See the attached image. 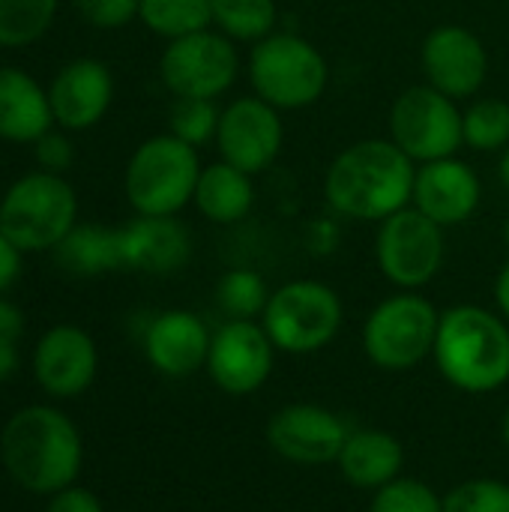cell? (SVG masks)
I'll return each instance as SVG.
<instances>
[{
  "instance_id": "obj_35",
  "label": "cell",
  "mask_w": 509,
  "mask_h": 512,
  "mask_svg": "<svg viewBox=\"0 0 509 512\" xmlns=\"http://www.w3.org/2000/svg\"><path fill=\"white\" fill-rule=\"evenodd\" d=\"M48 512H105V510H102V504H99V498H96L93 492L69 486V489H63V492H57V495L51 498Z\"/></svg>"
},
{
  "instance_id": "obj_37",
  "label": "cell",
  "mask_w": 509,
  "mask_h": 512,
  "mask_svg": "<svg viewBox=\"0 0 509 512\" xmlns=\"http://www.w3.org/2000/svg\"><path fill=\"white\" fill-rule=\"evenodd\" d=\"M21 333H24V315H21V309L15 303H9V300L0 297V339L18 342Z\"/></svg>"
},
{
  "instance_id": "obj_11",
  "label": "cell",
  "mask_w": 509,
  "mask_h": 512,
  "mask_svg": "<svg viewBox=\"0 0 509 512\" xmlns=\"http://www.w3.org/2000/svg\"><path fill=\"white\" fill-rule=\"evenodd\" d=\"M240 72V54L234 39L219 30H198L180 39H168L159 57V75L174 96L186 99H216L222 96Z\"/></svg>"
},
{
  "instance_id": "obj_15",
  "label": "cell",
  "mask_w": 509,
  "mask_h": 512,
  "mask_svg": "<svg viewBox=\"0 0 509 512\" xmlns=\"http://www.w3.org/2000/svg\"><path fill=\"white\" fill-rule=\"evenodd\" d=\"M423 72L426 84L450 99L474 96L489 75V54L483 39L462 24H441L423 42Z\"/></svg>"
},
{
  "instance_id": "obj_42",
  "label": "cell",
  "mask_w": 509,
  "mask_h": 512,
  "mask_svg": "<svg viewBox=\"0 0 509 512\" xmlns=\"http://www.w3.org/2000/svg\"><path fill=\"white\" fill-rule=\"evenodd\" d=\"M504 243H507V246H509V219H507V222H504Z\"/></svg>"
},
{
  "instance_id": "obj_2",
  "label": "cell",
  "mask_w": 509,
  "mask_h": 512,
  "mask_svg": "<svg viewBox=\"0 0 509 512\" xmlns=\"http://www.w3.org/2000/svg\"><path fill=\"white\" fill-rule=\"evenodd\" d=\"M435 366L462 393H495L509 381V324L501 312L474 303L441 312Z\"/></svg>"
},
{
  "instance_id": "obj_8",
  "label": "cell",
  "mask_w": 509,
  "mask_h": 512,
  "mask_svg": "<svg viewBox=\"0 0 509 512\" xmlns=\"http://www.w3.org/2000/svg\"><path fill=\"white\" fill-rule=\"evenodd\" d=\"M441 312L417 291L381 300L363 324L366 357L387 372H408L435 351Z\"/></svg>"
},
{
  "instance_id": "obj_5",
  "label": "cell",
  "mask_w": 509,
  "mask_h": 512,
  "mask_svg": "<svg viewBox=\"0 0 509 512\" xmlns=\"http://www.w3.org/2000/svg\"><path fill=\"white\" fill-rule=\"evenodd\" d=\"M198 177V150L165 132L135 147L123 174V189L138 216H177L195 198Z\"/></svg>"
},
{
  "instance_id": "obj_1",
  "label": "cell",
  "mask_w": 509,
  "mask_h": 512,
  "mask_svg": "<svg viewBox=\"0 0 509 512\" xmlns=\"http://www.w3.org/2000/svg\"><path fill=\"white\" fill-rule=\"evenodd\" d=\"M417 162L408 159L393 141L366 138L345 147L324 177L330 207L348 219L384 222L387 216L411 207Z\"/></svg>"
},
{
  "instance_id": "obj_13",
  "label": "cell",
  "mask_w": 509,
  "mask_h": 512,
  "mask_svg": "<svg viewBox=\"0 0 509 512\" xmlns=\"http://www.w3.org/2000/svg\"><path fill=\"white\" fill-rule=\"evenodd\" d=\"M273 363L276 345L270 342L261 321H225L210 339L204 369L222 393L249 396L267 384Z\"/></svg>"
},
{
  "instance_id": "obj_28",
  "label": "cell",
  "mask_w": 509,
  "mask_h": 512,
  "mask_svg": "<svg viewBox=\"0 0 509 512\" xmlns=\"http://www.w3.org/2000/svg\"><path fill=\"white\" fill-rule=\"evenodd\" d=\"M273 291H267V282L261 273L249 267L228 270L216 285V303L228 315V321H255L264 315L267 300Z\"/></svg>"
},
{
  "instance_id": "obj_18",
  "label": "cell",
  "mask_w": 509,
  "mask_h": 512,
  "mask_svg": "<svg viewBox=\"0 0 509 512\" xmlns=\"http://www.w3.org/2000/svg\"><path fill=\"white\" fill-rule=\"evenodd\" d=\"M96 369H99L96 342L90 339L87 330L72 324L51 327L39 339L33 354L36 381L42 384V390L60 399H72L84 393L93 384Z\"/></svg>"
},
{
  "instance_id": "obj_22",
  "label": "cell",
  "mask_w": 509,
  "mask_h": 512,
  "mask_svg": "<svg viewBox=\"0 0 509 512\" xmlns=\"http://www.w3.org/2000/svg\"><path fill=\"white\" fill-rule=\"evenodd\" d=\"M339 474L360 492H378L381 486L402 477L405 447L393 432L384 429H351L339 459Z\"/></svg>"
},
{
  "instance_id": "obj_41",
  "label": "cell",
  "mask_w": 509,
  "mask_h": 512,
  "mask_svg": "<svg viewBox=\"0 0 509 512\" xmlns=\"http://www.w3.org/2000/svg\"><path fill=\"white\" fill-rule=\"evenodd\" d=\"M501 438H504V444H507L509 450V408L504 411V420H501Z\"/></svg>"
},
{
  "instance_id": "obj_23",
  "label": "cell",
  "mask_w": 509,
  "mask_h": 512,
  "mask_svg": "<svg viewBox=\"0 0 509 512\" xmlns=\"http://www.w3.org/2000/svg\"><path fill=\"white\" fill-rule=\"evenodd\" d=\"M54 264L72 276H102L123 270L120 228H105L93 222H78L54 249Z\"/></svg>"
},
{
  "instance_id": "obj_12",
  "label": "cell",
  "mask_w": 509,
  "mask_h": 512,
  "mask_svg": "<svg viewBox=\"0 0 509 512\" xmlns=\"http://www.w3.org/2000/svg\"><path fill=\"white\" fill-rule=\"evenodd\" d=\"M264 435L279 459L291 465L315 468V465H336L351 435V426L324 405L294 402L279 408L267 420Z\"/></svg>"
},
{
  "instance_id": "obj_4",
  "label": "cell",
  "mask_w": 509,
  "mask_h": 512,
  "mask_svg": "<svg viewBox=\"0 0 509 512\" xmlns=\"http://www.w3.org/2000/svg\"><path fill=\"white\" fill-rule=\"evenodd\" d=\"M78 225V195L63 174H21L0 198V231L21 252H51Z\"/></svg>"
},
{
  "instance_id": "obj_20",
  "label": "cell",
  "mask_w": 509,
  "mask_h": 512,
  "mask_svg": "<svg viewBox=\"0 0 509 512\" xmlns=\"http://www.w3.org/2000/svg\"><path fill=\"white\" fill-rule=\"evenodd\" d=\"M123 270L168 276L189 264L192 237L177 216H135L120 228Z\"/></svg>"
},
{
  "instance_id": "obj_24",
  "label": "cell",
  "mask_w": 509,
  "mask_h": 512,
  "mask_svg": "<svg viewBox=\"0 0 509 512\" xmlns=\"http://www.w3.org/2000/svg\"><path fill=\"white\" fill-rule=\"evenodd\" d=\"M192 201L204 219H210L216 225H234L243 216H249V210L255 204L252 174L219 159V162L201 168Z\"/></svg>"
},
{
  "instance_id": "obj_40",
  "label": "cell",
  "mask_w": 509,
  "mask_h": 512,
  "mask_svg": "<svg viewBox=\"0 0 509 512\" xmlns=\"http://www.w3.org/2000/svg\"><path fill=\"white\" fill-rule=\"evenodd\" d=\"M501 183L509 189V147L507 153H504V159H501Z\"/></svg>"
},
{
  "instance_id": "obj_27",
  "label": "cell",
  "mask_w": 509,
  "mask_h": 512,
  "mask_svg": "<svg viewBox=\"0 0 509 512\" xmlns=\"http://www.w3.org/2000/svg\"><path fill=\"white\" fill-rule=\"evenodd\" d=\"M57 0H0V45L27 48L54 24Z\"/></svg>"
},
{
  "instance_id": "obj_38",
  "label": "cell",
  "mask_w": 509,
  "mask_h": 512,
  "mask_svg": "<svg viewBox=\"0 0 509 512\" xmlns=\"http://www.w3.org/2000/svg\"><path fill=\"white\" fill-rule=\"evenodd\" d=\"M495 306L509 321V261L501 267V273L495 279Z\"/></svg>"
},
{
  "instance_id": "obj_39",
  "label": "cell",
  "mask_w": 509,
  "mask_h": 512,
  "mask_svg": "<svg viewBox=\"0 0 509 512\" xmlns=\"http://www.w3.org/2000/svg\"><path fill=\"white\" fill-rule=\"evenodd\" d=\"M15 345H18V342L0 339V381L9 378V375L15 372V366H18V348H15Z\"/></svg>"
},
{
  "instance_id": "obj_19",
  "label": "cell",
  "mask_w": 509,
  "mask_h": 512,
  "mask_svg": "<svg viewBox=\"0 0 509 512\" xmlns=\"http://www.w3.org/2000/svg\"><path fill=\"white\" fill-rule=\"evenodd\" d=\"M213 333L186 309H168L150 318L144 330V354L150 366L165 378H189L207 366Z\"/></svg>"
},
{
  "instance_id": "obj_29",
  "label": "cell",
  "mask_w": 509,
  "mask_h": 512,
  "mask_svg": "<svg viewBox=\"0 0 509 512\" xmlns=\"http://www.w3.org/2000/svg\"><path fill=\"white\" fill-rule=\"evenodd\" d=\"M465 144L471 150H501L509 144V105L504 99H477L462 114Z\"/></svg>"
},
{
  "instance_id": "obj_21",
  "label": "cell",
  "mask_w": 509,
  "mask_h": 512,
  "mask_svg": "<svg viewBox=\"0 0 509 512\" xmlns=\"http://www.w3.org/2000/svg\"><path fill=\"white\" fill-rule=\"evenodd\" d=\"M54 129L48 87L18 66H0V138L12 144H36Z\"/></svg>"
},
{
  "instance_id": "obj_32",
  "label": "cell",
  "mask_w": 509,
  "mask_h": 512,
  "mask_svg": "<svg viewBox=\"0 0 509 512\" xmlns=\"http://www.w3.org/2000/svg\"><path fill=\"white\" fill-rule=\"evenodd\" d=\"M444 512H509V483L495 477L465 480L444 495Z\"/></svg>"
},
{
  "instance_id": "obj_34",
  "label": "cell",
  "mask_w": 509,
  "mask_h": 512,
  "mask_svg": "<svg viewBox=\"0 0 509 512\" xmlns=\"http://www.w3.org/2000/svg\"><path fill=\"white\" fill-rule=\"evenodd\" d=\"M33 156L39 171H51V174H66L75 162V147L69 141L66 132H45L36 144H33Z\"/></svg>"
},
{
  "instance_id": "obj_26",
  "label": "cell",
  "mask_w": 509,
  "mask_h": 512,
  "mask_svg": "<svg viewBox=\"0 0 509 512\" xmlns=\"http://www.w3.org/2000/svg\"><path fill=\"white\" fill-rule=\"evenodd\" d=\"M276 0H213V24L228 39L261 42L276 27Z\"/></svg>"
},
{
  "instance_id": "obj_16",
  "label": "cell",
  "mask_w": 509,
  "mask_h": 512,
  "mask_svg": "<svg viewBox=\"0 0 509 512\" xmlns=\"http://www.w3.org/2000/svg\"><path fill=\"white\" fill-rule=\"evenodd\" d=\"M54 126L63 132L93 129L114 102V75L96 57H75L48 84Z\"/></svg>"
},
{
  "instance_id": "obj_17",
  "label": "cell",
  "mask_w": 509,
  "mask_h": 512,
  "mask_svg": "<svg viewBox=\"0 0 509 512\" xmlns=\"http://www.w3.org/2000/svg\"><path fill=\"white\" fill-rule=\"evenodd\" d=\"M480 198H483V189H480L477 171L456 156L435 159L417 168L411 207H417L423 216H429L441 228L468 222L477 213Z\"/></svg>"
},
{
  "instance_id": "obj_9",
  "label": "cell",
  "mask_w": 509,
  "mask_h": 512,
  "mask_svg": "<svg viewBox=\"0 0 509 512\" xmlns=\"http://www.w3.org/2000/svg\"><path fill=\"white\" fill-rule=\"evenodd\" d=\"M390 141L420 165L456 156V150L465 144L462 111L456 99L444 96L432 84L408 87L393 102Z\"/></svg>"
},
{
  "instance_id": "obj_6",
  "label": "cell",
  "mask_w": 509,
  "mask_h": 512,
  "mask_svg": "<svg viewBox=\"0 0 509 512\" xmlns=\"http://www.w3.org/2000/svg\"><path fill=\"white\" fill-rule=\"evenodd\" d=\"M330 69L324 54L297 33H270L249 54V81L258 99L297 111L321 99Z\"/></svg>"
},
{
  "instance_id": "obj_33",
  "label": "cell",
  "mask_w": 509,
  "mask_h": 512,
  "mask_svg": "<svg viewBox=\"0 0 509 512\" xmlns=\"http://www.w3.org/2000/svg\"><path fill=\"white\" fill-rule=\"evenodd\" d=\"M78 15L99 30H120L138 18L141 0H72Z\"/></svg>"
},
{
  "instance_id": "obj_3",
  "label": "cell",
  "mask_w": 509,
  "mask_h": 512,
  "mask_svg": "<svg viewBox=\"0 0 509 512\" xmlns=\"http://www.w3.org/2000/svg\"><path fill=\"white\" fill-rule=\"evenodd\" d=\"M3 462L18 486L36 495L69 489L81 468V435L54 408L33 405L18 411L3 429Z\"/></svg>"
},
{
  "instance_id": "obj_30",
  "label": "cell",
  "mask_w": 509,
  "mask_h": 512,
  "mask_svg": "<svg viewBox=\"0 0 509 512\" xmlns=\"http://www.w3.org/2000/svg\"><path fill=\"white\" fill-rule=\"evenodd\" d=\"M219 117H222V111L216 108V99L177 96V102L171 105V114H168V132L198 150V147L216 141Z\"/></svg>"
},
{
  "instance_id": "obj_36",
  "label": "cell",
  "mask_w": 509,
  "mask_h": 512,
  "mask_svg": "<svg viewBox=\"0 0 509 512\" xmlns=\"http://www.w3.org/2000/svg\"><path fill=\"white\" fill-rule=\"evenodd\" d=\"M21 249L0 231V294H6L21 276Z\"/></svg>"
},
{
  "instance_id": "obj_25",
  "label": "cell",
  "mask_w": 509,
  "mask_h": 512,
  "mask_svg": "<svg viewBox=\"0 0 509 512\" xmlns=\"http://www.w3.org/2000/svg\"><path fill=\"white\" fill-rule=\"evenodd\" d=\"M138 18L165 39H180L213 24V0H141Z\"/></svg>"
},
{
  "instance_id": "obj_7",
  "label": "cell",
  "mask_w": 509,
  "mask_h": 512,
  "mask_svg": "<svg viewBox=\"0 0 509 512\" xmlns=\"http://www.w3.org/2000/svg\"><path fill=\"white\" fill-rule=\"evenodd\" d=\"M345 321L339 294L315 279H294L276 288L261 315V327L282 354L306 357L327 348Z\"/></svg>"
},
{
  "instance_id": "obj_31",
  "label": "cell",
  "mask_w": 509,
  "mask_h": 512,
  "mask_svg": "<svg viewBox=\"0 0 509 512\" xmlns=\"http://www.w3.org/2000/svg\"><path fill=\"white\" fill-rule=\"evenodd\" d=\"M369 512H444V498L417 477H396L372 492Z\"/></svg>"
},
{
  "instance_id": "obj_14",
  "label": "cell",
  "mask_w": 509,
  "mask_h": 512,
  "mask_svg": "<svg viewBox=\"0 0 509 512\" xmlns=\"http://www.w3.org/2000/svg\"><path fill=\"white\" fill-rule=\"evenodd\" d=\"M282 138H285V126L279 108L267 105L264 99L243 96L234 99L228 108H222L216 147L222 162L240 171L255 177L264 168H270L282 150Z\"/></svg>"
},
{
  "instance_id": "obj_10",
  "label": "cell",
  "mask_w": 509,
  "mask_h": 512,
  "mask_svg": "<svg viewBox=\"0 0 509 512\" xmlns=\"http://www.w3.org/2000/svg\"><path fill=\"white\" fill-rule=\"evenodd\" d=\"M444 228L423 216L417 207H405L378 222L375 261L378 270L402 291L429 285L444 264Z\"/></svg>"
}]
</instances>
